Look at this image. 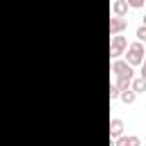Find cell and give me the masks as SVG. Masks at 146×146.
I'll use <instances>...</instances> for the list:
<instances>
[{"instance_id":"cell-9","label":"cell","mask_w":146,"mask_h":146,"mask_svg":"<svg viewBox=\"0 0 146 146\" xmlns=\"http://www.w3.org/2000/svg\"><path fill=\"white\" fill-rule=\"evenodd\" d=\"M135 96H137V94H135V91H132L130 87H128V89H123V91H119V98H121V100H123L125 105L135 103Z\"/></svg>"},{"instance_id":"cell-14","label":"cell","mask_w":146,"mask_h":146,"mask_svg":"<svg viewBox=\"0 0 146 146\" xmlns=\"http://www.w3.org/2000/svg\"><path fill=\"white\" fill-rule=\"evenodd\" d=\"M144 25H146V14H144Z\"/></svg>"},{"instance_id":"cell-15","label":"cell","mask_w":146,"mask_h":146,"mask_svg":"<svg viewBox=\"0 0 146 146\" xmlns=\"http://www.w3.org/2000/svg\"><path fill=\"white\" fill-rule=\"evenodd\" d=\"M144 5H146V0H144Z\"/></svg>"},{"instance_id":"cell-3","label":"cell","mask_w":146,"mask_h":146,"mask_svg":"<svg viewBox=\"0 0 146 146\" xmlns=\"http://www.w3.org/2000/svg\"><path fill=\"white\" fill-rule=\"evenodd\" d=\"M128 48V39L125 36H121V32L119 34H112V43H110V57H119V55H123V50Z\"/></svg>"},{"instance_id":"cell-4","label":"cell","mask_w":146,"mask_h":146,"mask_svg":"<svg viewBox=\"0 0 146 146\" xmlns=\"http://www.w3.org/2000/svg\"><path fill=\"white\" fill-rule=\"evenodd\" d=\"M128 27V21L123 18V16H114V18H110V34H119V32H123Z\"/></svg>"},{"instance_id":"cell-13","label":"cell","mask_w":146,"mask_h":146,"mask_svg":"<svg viewBox=\"0 0 146 146\" xmlns=\"http://www.w3.org/2000/svg\"><path fill=\"white\" fill-rule=\"evenodd\" d=\"M141 78H146V59H141Z\"/></svg>"},{"instance_id":"cell-6","label":"cell","mask_w":146,"mask_h":146,"mask_svg":"<svg viewBox=\"0 0 146 146\" xmlns=\"http://www.w3.org/2000/svg\"><path fill=\"white\" fill-rule=\"evenodd\" d=\"M112 11H114V16H125L128 14V2L125 0H114Z\"/></svg>"},{"instance_id":"cell-1","label":"cell","mask_w":146,"mask_h":146,"mask_svg":"<svg viewBox=\"0 0 146 146\" xmlns=\"http://www.w3.org/2000/svg\"><path fill=\"white\" fill-rule=\"evenodd\" d=\"M141 59H144V46H141V41L130 43L128 46V52H125V62L130 66H137V64H141Z\"/></svg>"},{"instance_id":"cell-12","label":"cell","mask_w":146,"mask_h":146,"mask_svg":"<svg viewBox=\"0 0 146 146\" xmlns=\"http://www.w3.org/2000/svg\"><path fill=\"white\" fill-rule=\"evenodd\" d=\"M110 98H112V100H114V98H119V87H116V84H112V87H110Z\"/></svg>"},{"instance_id":"cell-11","label":"cell","mask_w":146,"mask_h":146,"mask_svg":"<svg viewBox=\"0 0 146 146\" xmlns=\"http://www.w3.org/2000/svg\"><path fill=\"white\" fill-rule=\"evenodd\" d=\"M137 36H139V41H146V25L137 27Z\"/></svg>"},{"instance_id":"cell-7","label":"cell","mask_w":146,"mask_h":146,"mask_svg":"<svg viewBox=\"0 0 146 146\" xmlns=\"http://www.w3.org/2000/svg\"><path fill=\"white\" fill-rule=\"evenodd\" d=\"M121 132H123V121H121V119H112V121H110V135L116 139Z\"/></svg>"},{"instance_id":"cell-2","label":"cell","mask_w":146,"mask_h":146,"mask_svg":"<svg viewBox=\"0 0 146 146\" xmlns=\"http://www.w3.org/2000/svg\"><path fill=\"white\" fill-rule=\"evenodd\" d=\"M112 71L116 73V80H132V66L128 64V62H121V59H114V64H112Z\"/></svg>"},{"instance_id":"cell-10","label":"cell","mask_w":146,"mask_h":146,"mask_svg":"<svg viewBox=\"0 0 146 146\" xmlns=\"http://www.w3.org/2000/svg\"><path fill=\"white\" fill-rule=\"evenodd\" d=\"M128 2V7H132V9H139V7H144V0H125Z\"/></svg>"},{"instance_id":"cell-8","label":"cell","mask_w":146,"mask_h":146,"mask_svg":"<svg viewBox=\"0 0 146 146\" xmlns=\"http://www.w3.org/2000/svg\"><path fill=\"white\" fill-rule=\"evenodd\" d=\"M139 137H116V146H139Z\"/></svg>"},{"instance_id":"cell-5","label":"cell","mask_w":146,"mask_h":146,"mask_svg":"<svg viewBox=\"0 0 146 146\" xmlns=\"http://www.w3.org/2000/svg\"><path fill=\"white\" fill-rule=\"evenodd\" d=\"M130 89H132L135 94H144V91H146V78H141V75H139L137 80L132 78V80H130Z\"/></svg>"}]
</instances>
